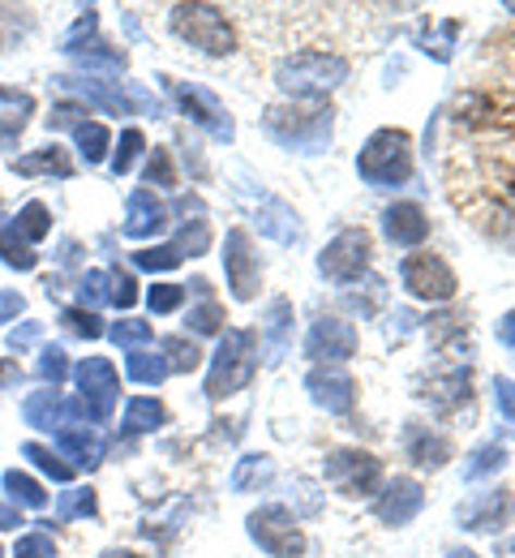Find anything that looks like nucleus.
<instances>
[{"label":"nucleus","instance_id":"obj_20","mask_svg":"<svg viewBox=\"0 0 515 558\" xmlns=\"http://www.w3.org/2000/svg\"><path fill=\"white\" fill-rule=\"evenodd\" d=\"M382 236L400 250H417L430 236V219L417 203H395V207L382 210Z\"/></svg>","mask_w":515,"mask_h":558},{"label":"nucleus","instance_id":"obj_33","mask_svg":"<svg viewBox=\"0 0 515 558\" xmlns=\"http://www.w3.org/2000/svg\"><path fill=\"white\" fill-rule=\"evenodd\" d=\"M163 421H168V409H163L159 400H150V396H138V400L125 404V421H121V425H125L130 434H155Z\"/></svg>","mask_w":515,"mask_h":558},{"label":"nucleus","instance_id":"obj_36","mask_svg":"<svg viewBox=\"0 0 515 558\" xmlns=\"http://www.w3.org/2000/svg\"><path fill=\"white\" fill-rule=\"evenodd\" d=\"M507 507H512V502H507V494L499 489V494H490L481 507H468V511H464V524H468L473 533H494V529L503 524Z\"/></svg>","mask_w":515,"mask_h":558},{"label":"nucleus","instance_id":"obj_28","mask_svg":"<svg viewBox=\"0 0 515 558\" xmlns=\"http://www.w3.org/2000/svg\"><path fill=\"white\" fill-rule=\"evenodd\" d=\"M0 263H4L9 271H35V267H39V254L22 241V232L13 228L9 215H0Z\"/></svg>","mask_w":515,"mask_h":558},{"label":"nucleus","instance_id":"obj_15","mask_svg":"<svg viewBox=\"0 0 515 558\" xmlns=\"http://www.w3.org/2000/svg\"><path fill=\"white\" fill-rule=\"evenodd\" d=\"M305 391H309V400L318 409H327L335 417L353 413V404H357V383H353V374L344 365H314L305 374Z\"/></svg>","mask_w":515,"mask_h":558},{"label":"nucleus","instance_id":"obj_2","mask_svg":"<svg viewBox=\"0 0 515 558\" xmlns=\"http://www.w3.org/2000/svg\"><path fill=\"white\" fill-rule=\"evenodd\" d=\"M275 82L289 99H322L327 90H335L340 82H348V61L340 52H322V48H305L293 52L289 61H280Z\"/></svg>","mask_w":515,"mask_h":558},{"label":"nucleus","instance_id":"obj_53","mask_svg":"<svg viewBox=\"0 0 515 558\" xmlns=\"http://www.w3.org/2000/svg\"><path fill=\"white\" fill-rule=\"evenodd\" d=\"M95 26H99V13H95V9H82V17L74 22V31L61 39V52H65V57H77L82 39H90V35H95Z\"/></svg>","mask_w":515,"mask_h":558},{"label":"nucleus","instance_id":"obj_47","mask_svg":"<svg viewBox=\"0 0 515 558\" xmlns=\"http://www.w3.org/2000/svg\"><path fill=\"white\" fill-rule=\"evenodd\" d=\"M181 263H185V254L176 245H150V250L134 254V267H143V271H172Z\"/></svg>","mask_w":515,"mask_h":558},{"label":"nucleus","instance_id":"obj_32","mask_svg":"<svg viewBox=\"0 0 515 558\" xmlns=\"http://www.w3.org/2000/svg\"><path fill=\"white\" fill-rule=\"evenodd\" d=\"M74 142H77V155H82L86 163H103V159L112 155V134H108V125H99V121L74 125Z\"/></svg>","mask_w":515,"mask_h":558},{"label":"nucleus","instance_id":"obj_35","mask_svg":"<svg viewBox=\"0 0 515 558\" xmlns=\"http://www.w3.org/2000/svg\"><path fill=\"white\" fill-rule=\"evenodd\" d=\"M35 374H39V383H44V387L61 391V383H65V378L74 374V365H70V352L61 349V344H48V349H39Z\"/></svg>","mask_w":515,"mask_h":558},{"label":"nucleus","instance_id":"obj_51","mask_svg":"<svg viewBox=\"0 0 515 558\" xmlns=\"http://www.w3.org/2000/svg\"><path fill=\"white\" fill-rule=\"evenodd\" d=\"M108 301V271H86L77 279V305L82 310H95Z\"/></svg>","mask_w":515,"mask_h":558},{"label":"nucleus","instance_id":"obj_45","mask_svg":"<svg viewBox=\"0 0 515 558\" xmlns=\"http://www.w3.org/2000/svg\"><path fill=\"white\" fill-rule=\"evenodd\" d=\"M503 460H507V451H503L499 442H486V447H477V451L468 456L464 477H468V482H477V477H486V473H499V469H503Z\"/></svg>","mask_w":515,"mask_h":558},{"label":"nucleus","instance_id":"obj_21","mask_svg":"<svg viewBox=\"0 0 515 558\" xmlns=\"http://www.w3.org/2000/svg\"><path fill=\"white\" fill-rule=\"evenodd\" d=\"M52 442H57V451H61L65 460H74V469H99V464H103V456H108V442H103V434H99L95 425H70V429H57V434H52Z\"/></svg>","mask_w":515,"mask_h":558},{"label":"nucleus","instance_id":"obj_56","mask_svg":"<svg viewBox=\"0 0 515 558\" xmlns=\"http://www.w3.org/2000/svg\"><path fill=\"white\" fill-rule=\"evenodd\" d=\"M39 331H44V327H39V323H22V327H17V331H9V349H30V344H35V340H39Z\"/></svg>","mask_w":515,"mask_h":558},{"label":"nucleus","instance_id":"obj_3","mask_svg":"<svg viewBox=\"0 0 515 558\" xmlns=\"http://www.w3.org/2000/svg\"><path fill=\"white\" fill-rule=\"evenodd\" d=\"M254 369H258V336L245 327H228L220 336V349L211 356V369H207V400H228V396L245 391Z\"/></svg>","mask_w":515,"mask_h":558},{"label":"nucleus","instance_id":"obj_27","mask_svg":"<svg viewBox=\"0 0 515 558\" xmlns=\"http://www.w3.org/2000/svg\"><path fill=\"white\" fill-rule=\"evenodd\" d=\"M0 486H4L9 507H17V511H44V507H48V489L39 486L30 473H22V469H9V473L0 477Z\"/></svg>","mask_w":515,"mask_h":558},{"label":"nucleus","instance_id":"obj_4","mask_svg":"<svg viewBox=\"0 0 515 558\" xmlns=\"http://www.w3.org/2000/svg\"><path fill=\"white\" fill-rule=\"evenodd\" d=\"M357 172L373 190H400L413 177V138L404 130H378L357 155Z\"/></svg>","mask_w":515,"mask_h":558},{"label":"nucleus","instance_id":"obj_1","mask_svg":"<svg viewBox=\"0 0 515 558\" xmlns=\"http://www.w3.org/2000/svg\"><path fill=\"white\" fill-rule=\"evenodd\" d=\"M262 130L267 138H275L289 150H301V155H318L327 142H331V130H335V117L327 104H305V99H284V104H271L262 112Z\"/></svg>","mask_w":515,"mask_h":558},{"label":"nucleus","instance_id":"obj_46","mask_svg":"<svg viewBox=\"0 0 515 558\" xmlns=\"http://www.w3.org/2000/svg\"><path fill=\"white\" fill-rule=\"evenodd\" d=\"M61 323H65V331H74L82 340H99V336H108V327L99 323V314L95 310H82V305H70L65 314H61Z\"/></svg>","mask_w":515,"mask_h":558},{"label":"nucleus","instance_id":"obj_23","mask_svg":"<svg viewBox=\"0 0 515 558\" xmlns=\"http://www.w3.org/2000/svg\"><path fill=\"white\" fill-rule=\"evenodd\" d=\"M181 210V232H176V250L181 254H189V258H203L207 250H211V223H207V207L198 203V198H181L176 203Z\"/></svg>","mask_w":515,"mask_h":558},{"label":"nucleus","instance_id":"obj_48","mask_svg":"<svg viewBox=\"0 0 515 558\" xmlns=\"http://www.w3.org/2000/svg\"><path fill=\"white\" fill-rule=\"evenodd\" d=\"M108 301H112L117 310H130V305L138 301V279L130 276L125 267H112V271H108Z\"/></svg>","mask_w":515,"mask_h":558},{"label":"nucleus","instance_id":"obj_38","mask_svg":"<svg viewBox=\"0 0 515 558\" xmlns=\"http://www.w3.org/2000/svg\"><path fill=\"white\" fill-rule=\"evenodd\" d=\"M74 61H77V70H86V73H108V77H121V73H125V52L103 48V44L82 48Z\"/></svg>","mask_w":515,"mask_h":558},{"label":"nucleus","instance_id":"obj_12","mask_svg":"<svg viewBox=\"0 0 515 558\" xmlns=\"http://www.w3.org/2000/svg\"><path fill=\"white\" fill-rule=\"evenodd\" d=\"M172 90V104L198 125V130H207L216 142H232L236 138V125H232V112L223 108L220 99L207 90V86H198V82H172L168 86Z\"/></svg>","mask_w":515,"mask_h":558},{"label":"nucleus","instance_id":"obj_54","mask_svg":"<svg viewBox=\"0 0 515 558\" xmlns=\"http://www.w3.org/2000/svg\"><path fill=\"white\" fill-rule=\"evenodd\" d=\"M22 310H26V296H22L17 288H4V292H0V327H4V323H17Z\"/></svg>","mask_w":515,"mask_h":558},{"label":"nucleus","instance_id":"obj_24","mask_svg":"<svg viewBox=\"0 0 515 558\" xmlns=\"http://www.w3.org/2000/svg\"><path fill=\"white\" fill-rule=\"evenodd\" d=\"M404 451H408V460L421 464V469H442V464L451 460V438H442L439 429L413 421V425L404 429Z\"/></svg>","mask_w":515,"mask_h":558},{"label":"nucleus","instance_id":"obj_52","mask_svg":"<svg viewBox=\"0 0 515 558\" xmlns=\"http://www.w3.org/2000/svg\"><path fill=\"white\" fill-rule=\"evenodd\" d=\"M82 121H90V108L77 104V99H61V104L52 108V117H48V130H74Z\"/></svg>","mask_w":515,"mask_h":558},{"label":"nucleus","instance_id":"obj_42","mask_svg":"<svg viewBox=\"0 0 515 558\" xmlns=\"http://www.w3.org/2000/svg\"><path fill=\"white\" fill-rule=\"evenodd\" d=\"M108 340L117 344V349H147L150 340H155V331H150V323L143 318H121V323H112L108 327Z\"/></svg>","mask_w":515,"mask_h":558},{"label":"nucleus","instance_id":"obj_26","mask_svg":"<svg viewBox=\"0 0 515 558\" xmlns=\"http://www.w3.org/2000/svg\"><path fill=\"white\" fill-rule=\"evenodd\" d=\"M262 340H267V361H280V356L289 352V340H293V301H289V296H275V301L267 305Z\"/></svg>","mask_w":515,"mask_h":558},{"label":"nucleus","instance_id":"obj_14","mask_svg":"<svg viewBox=\"0 0 515 558\" xmlns=\"http://www.w3.org/2000/svg\"><path fill=\"white\" fill-rule=\"evenodd\" d=\"M22 417L30 429L57 434V429H70V425H86V409H82V400H65L61 391L44 387V391H30L22 400Z\"/></svg>","mask_w":515,"mask_h":558},{"label":"nucleus","instance_id":"obj_41","mask_svg":"<svg viewBox=\"0 0 515 558\" xmlns=\"http://www.w3.org/2000/svg\"><path fill=\"white\" fill-rule=\"evenodd\" d=\"M99 511V498L90 486H70L57 498V520H90Z\"/></svg>","mask_w":515,"mask_h":558},{"label":"nucleus","instance_id":"obj_34","mask_svg":"<svg viewBox=\"0 0 515 558\" xmlns=\"http://www.w3.org/2000/svg\"><path fill=\"white\" fill-rule=\"evenodd\" d=\"M271 477H275V464H271L267 456H245V460H236V469H232V489H236V494H249V489L271 486Z\"/></svg>","mask_w":515,"mask_h":558},{"label":"nucleus","instance_id":"obj_6","mask_svg":"<svg viewBox=\"0 0 515 558\" xmlns=\"http://www.w3.org/2000/svg\"><path fill=\"white\" fill-rule=\"evenodd\" d=\"M74 383H77V400L86 409L90 425H108L112 409L121 400V374L108 356H82L74 365Z\"/></svg>","mask_w":515,"mask_h":558},{"label":"nucleus","instance_id":"obj_29","mask_svg":"<svg viewBox=\"0 0 515 558\" xmlns=\"http://www.w3.org/2000/svg\"><path fill=\"white\" fill-rule=\"evenodd\" d=\"M13 228L22 232V241L35 250L39 241H48L52 236V210L48 203H39V198H30V203H22L17 215H13Z\"/></svg>","mask_w":515,"mask_h":558},{"label":"nucleus","instance_id":"obj_5","mask_svg":"<svg viewBox=\"0 0 515 558\" xmlns=\"http://www.w3.org/2000/svg\"><path fill=\"white\" fill-rule=\"evenodd\" d=\"M168 26L181 44H189L207 57H232L236 52V31L216 4H176L168 13Z\"/></svg>","mask_w":515,"mask_h":558},{"label":"nucleus","instance_id":"obj_60","mask_svg":"<svg viewBox=\"0 0 515 558\" xmlns=\"http://www.w3.org/2000/svg\"><path fill=\"white\" fill-rule=\"evenodd\" d=\"M451 558H481V555H473V550H455Z\"/></svg>","mask_w":515,"mask_h":558},{"label":"nucleus","instance_id":"obj_61","mask_svg":"<svg viewBox=\"0 0 515 558\" xmlns=\"http://www.w3.org/2000/svg\"><path fill=\"white\" fill-rule=\"evenodd\" d=\"M0 558H4V550H0Z\"/></svg>","mask_w":515,"mask_h":558},{"label":"nucleus","instance_id":"obj_50","mask_svg":"<svg viewBox=\"0 0 515 558\" xmlns=\"http://www.w3.org/2000/svg\"><path fill=\"white\" fill-rule=\"evenodd\" d=\"M150 314H176L185 305V283H155L147 292Z\"/></svg>","mask_w":515,"mask_h":558},{"label":"nucleus","instance_id":"obj_39","mask_svg":"<svg viewBox=\"0 0 515 558\" xmlns=\"http://www.w3.org/2000/svg\"><path fill=\"white\" fill-rule=\"evenodd\" d=\"M159 352H163L168 369H176V374H194V369L203 365V349H198L194 340H185V336H168V340H159Z\"/></svg>","mask_w":515,"mask_h":558},{"label":"nucleus","instance_id":"obj_17","mask_svg":"<svg viewBox=\"0 0 515 558\" xmlns=\"http://www.w3.org/2000/svg\"><path fill=\"white\" fill-rule=\"evenodd\" d=\"M241 198L254 203V223L262 236L280 241V245H296L301 241V223H296V210L280 198H271L267 190H241Z\"/></svg>","mask_w":515,"mask_h":558},{"label":"nucleus","instance_id":"obj_49","mask_svg":"<svg viewBox=\"0 0 515 558\" xmlns=\"http://www.w3.org/2000/svg\"><path fill=\"white\" fill-rule=\"evenodd\" d=\"M13 558H57V542L44 529H30L13 542Z\"/></svg>","mask_w":515,"mask_h":558},{"label":"nucleus","instance_id":"obj_16","mask_svg":"<svg viewBox=\"0 0 515 558\" xmlns=\"http://www.w3.org/2000/svg\"><path fill=\"white\" fill-rule=\"evenodd\" d=\"M357 352V331L344 318H318L305 336V356L318 365H340Z\"/></svg>","mask_w":515,"mask_h":558},{"label":"nucleus","instance_id":"obj_55","mask_svg":"<svg viewBox=\"0 0 515 558\" xmlns=\"http://www.w3.org/2000/svg\"><path fill=\"white\" fill-rule=\"evenodd\" d=\"M494 400H499V413L515 425V383L512 378H499V383H494Z\"/></svg>","mask_w":515,"mask_h":558},{"label":"nucleus","instance_id":"obj_7","mask_svg":"<svg viewBox=\"0 0 515 558\" xmlns=\"http://www.w3.org/2000/svg\"><path fill=\"white\" fill-rule=\"evenodd\" d=\"M61 90H70V95H82V104L90 108H103V112H112V117H134V112H159V104L150 99L143 86H134V82H86V77H52Z\"/></svg>","mask_w":515,"mask_h":558},{"label":"nucleus","instance_id":"obj_13","mask_svg":"<svg viewBox=\"0 0 515 558\" xmlns=\"http://www.w3.org/2000/svg\"><path fill=\"white\" fill-rule=\"evenodd\" d=\"M223 276H228V288L236 301H254L258 283H262V263L254 254V241L245 228H232L223 236Z\"/></svg>","mask_w":515,"mask_h":558},{"label":"nucleus","instance_id":"obj_11","mask_svg":"<svg viewBox=\"0 0 515 558\" xmlns=\"http://www.w3.org/2000/svg\"><path fill=\"white\" fill-rule=\"evenodd\" d=\"M400 283H404V292H408V296L430 301V305L451 301V296H455V288H459L455 271L442 263L439 254H430V250L408 254V258L400 263Z\"/></svg>","mask_w":515,"mask_h":558},{"label":"nucleus","instance_id":"obj_30","mask_svg":"<svg viewBox=\"0 0 515 558\" xmlns=\"http://www.w3.org/2000/svg\"><path fill=\"white\" fill-rule=\"evenodd\" d=\"M22 456L39 469V473H48L57 486H70L74 482V464H65V456L57 451V447H44V442H22Z\"/></svg>","mask_w":515,"mask_h":558},{"label":"nucleus","instance_id":"obj_44","mask_svg":"<svg viewBox=\"0 0 515 558\" xmlns=\"http://www.w3.org/2000/svg\"><path fill=\"white\" fill-rule=\"evenodd\" d=\"M223 305L220 301H203V305H194L189 310V318H185V327L194 331V336H223Z\"/></svg>","mask_w":515,"mask_h":558},{"label":"nucleus","instance_id":"obj_43","mask_svg":"<svg viewBox=\"0 0 515 558\" xmlns=\"http://www.w3.org/2000/svg\"><path fill=\"white\" fill-rule=\"evenodd\" d=\"M426 396H430L439 409H446V404H459V400H468V369H451L446 378H434Z\"/></svg>","mask_w":515,"mask_h":558},{"label":"nucleus","instance_id":"obj_37","mask_svg":"<svg viewBox=\"0 0 515 558\" xmlns=\"http://www.w3.org/2000/svg\"><path fill=\"white\" fill-rule=\"evenodd\" d=\"M143 150H147V134H143L138 125L121 130V142L112 146V172H117V177H130V172H134V163L143 159Z\"/></svg>","mask_w":515,"mask_h":558},{"label":"nucleus","instance_id":"obj_9","mask_svg":"<svg viewBox=\"0 0 515 558\" xmlns=\"http://www.w3.org/2000/svg\"><path fill=\"white\" fill-rule=\"evenodd\" d=\"M322 473H327V486H335L344 498H369L382 489V464L369 451H348V447L327 451Z\"/></svg>","mask_w":515,"mask_h":558},{"label":"nucleus","instance_id":"obj_40","mask_svg":"<svg viewBox=\"0 0 515 558\" xmlns=\"http://www.w3.org/2000/svg\"><path fill=\"white\" fill-rule=\"evenodd\" d=\"M143 190H176V168H172V150L168 146H155L147 155V168H143Z\"/></svg>","mask_w":515,"mask_h":558},{"label":"nucleus","instance_id":"obj_19","mask_svg":"<svg viewBox=\"0 0 515 558\" xmlns=\"http://www.w3.org/2000/svg\"><path fill=\"white\" fill-rule=\"evenodd\" d=\"M421 507H426V489H421V482H413V477H395V482H387V489H382L378 502H373L378 520L391 524V529H404Z\"/></svg>","mask_w":515,"mask_h":558},{"label":"nucleus","instance_id":"obj_31","mask_svg":"<svg viewBox=\"0 0 515 558\" xmlns=\"http://www.w3.org/2000/svg\"><path fill=\"white\" fill-rule=\"evenodd\" d=\"M125 374L138 383V387H159L172 369H168V361H163V352H150V349H134L125 356Z\"/></svg>","mask_w":515,"mask_h":558},{"label":"nucleus","instance_id":"obj_57","mask_svg":"<svg viewBox=\"0 0 515 558\" xmlns=\"http://www.w3.org/2000/svg\"><path fill=\"white\" fill-rule=\"evenodd\" d=\"M22 378H26V374H22V365H17L13 356H0V391H13Z\"/></svg>","mask_w":515,"mask_h":558},{"label":"nucleus","instance_id":"obj_10","mask_svg":"<svg viewBox=\"0 0 515 558\" xmlns=\"http://www.w3.org/2000/svg\"><path fill=\"white\" fill-rule=\"evenodd\" d=\"M249 537L258 550H267L271 558H301L305 555V533L296 524V515L289 507H258L249 515Z\"/></svg>","mask_w":515,"mask_h":558},{"label":"nucleus","instance_id":"obj_22","mask_svg":"<svg viewBox=\"0 0 515 558\" xmlns=\"http://www.w3.org/2000/svg\"><path fill=\"white\" fill-rule=\"evenodd\" d=\"M9 172H17V177H57V181H70V177H74V159H70L65 146L48 142V146H35V150L9 159Z\"/></svg>","mask_w":515,"mask_h":558},{"label":"nucleus","instance_id":"obj_18","mask_svg":"<svg viewBox=\"0 0 515 558\" xmlns=\"http://www.w3.org/2000/svg\"><path fill=\"white\" fill-rule=\"evenodd\" d=\"M168 223H172V210H168V203H163L159 194H150V190H134V194H130V203H125V223H121V232H125L130 241L159 236Z\"/></svg>","mask_w":515,"mask_h":558},{"label":"nucleus","instance_id":"obj_59","mask_svg":"<svg viewBox=\"0 0 515 558\" xmlns=\"http://www.w3.org/2000/svg\"><path fill=\"white\" fill-rule=\"evenodd\" d=\"M103 558H138V555H130V550H108Z\"/></svg>","mask_w":515,"mask_h":558},{"label":"nucleus","instance_id":"obj_58","mask_svg":"<svg viewBox=\"0 0 515 558\" xmlns=\"http://www.w3.org/2000/svg\"><path fill=\"white\" fill-rule=\"evenodd\" d=\"M0 529H22V511L0 502Z\"/></svg>","mask_w":515,"mask_h":558},{"label":"nucleus","instance_id":"obj_8","mask_svg":"<svg viewBox=\"0 0 515 558\" xmlns=\"http://www.w3.org/2000/svg\"><path fill=\"white\" fill-rule=\"evenodd\" d=\"M369 258H373V241H369L366 228H344L318 254V271L331 283H353L369 271Z\"/></svg>","mask_w":515,"mask_h":558},{"label":"nucleus","instance_id":"obj_25","mask_svg":"<svg viewBox=\"0 0 515 558\" xmlns=\"http://www.w3.org/2000/svg\"><path fill=\"white\" fill-rule=\"evenodd\" d=\"M30 117H35V95L13 90V86H0V146L4 150L22 138V130L30 125Z\"/></svg>","mask_w":515,"mask_h":558}]
</instances>
